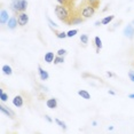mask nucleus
Here are the masks:
<instances>
[{
	"label": "nucleus",
	"instance_id": "obj_1",
	"mask_svg": "<svg viewBox=\"0 0 134 134\" xmlns=\"http://www.w3.org/2000/svg\"><path fill=\"white\" fill-rule=\"evenodd\" d=\"M55 14L57 16V19H59L60 21H62V22L64 23H68L70 22V13H69V9L68 7H66L65 5H57L55 7Z\"/></svg>",
	"mask_w": 134,
	"mask_h": 134
},
{
	"label": "nucleus",
	"instance_id": "obj_2",
	"mask_svg": "<svg viewBox=\"0 0 134 134\" xmlns=\"http://www.w3.org/2000/svg\"><path fill=\"white\" fill-rule=\"evenodd\" d=\"M10 7L13 12L15 13H21V12H25L28 7V1L26 0H12Z\"/></svg>",
	"mask_w": 134,
	"mask_h": 134
},
{
	"label": "nucleus",
	"instance_id": "obj_3",
	"mask_svg": "<svg viewBox=\"0 0 134 134\" xmlns=\"http://www.w3.org/2000/svg\"><path fill=\"white\" fill-rule=\"evenodd\" d=\"M95 14V7L92 5H86L83 7V9L80 12V15L84 17V19H90V17H92L93 15Z\"/></svg>",
	"mask_w": 134,
	"mask_h": 134
},
{
	"label": "nucleus",
	"instance_id": "obj_4",
	"mask_svg": "<svg viewBox=\"0 0 134 134\" xmlns=\"http://www.w3.org/2000/svg\"><path fill=\"white\" fill-rule=\"evenodd\" d=\"M17 21H19V25L20 26H24L26 25L29 22V16L26 13L24 12H21V13H17Z\"/></svg>",
	"mask_w": 134,
	"mask_h": 134
},
{
	"label": "nucleus",
	"instance_id": "obj_5",
	"mask_svg": "<svg viewBox=\"0 0 134 134\" xmlns=\"http://www.w3.org/2000/svg\"><path fill=\"white\" fill-rule=\"evenodd\" d=\"M0 111H1L4 115L7 116V117H9V118H14L15 117V112L13 110H10L8 107L4 105V104H0Z\"/></svg>",
	"mask_w": 134,
	"mask_h": 134
},
{
	"label": "nucleus",
	"instance_id": "obj_6",
	"mask_svg": "<svg viewBox=\"0 0 134 134\" xmlns=\"http://www.w3.org/2000/svg\"><path fill=\"white\" fill-rule=\"evenodd\" d=\"M124 36L127 37L129 39H133V37H134V26L132 25V24H129V25L124 29Z\"/></svg>",
	"mask_w": 134,
	"mask_h": 134
},
{
	"label": "nucleus",
	"instance_id": "obj_7",
	"mask_svg": "<svg viewBox=\"0 0 134 134\" xmlns=\"http://www.w3.org/2000/svg\"><path fill=\"white\" fill-rule=\"evenodd\" d=\"M9 14H8L7 10L5 9H1V12H0V23L1 24H6L8 22V20H9Z\"/></svg>",
	"mask_w": 134,
	"mask_h": 134
},
{
	"label": "nucleus",
	"instance_id": "obj_8",
	"mask_svg": "<svg viewBox=\"0 0 134 134\" xmlns=\"http://www.w3.org/2000/svg\"><path fill=\"white\" fill-rule=\"evenodd\" d=\"M17 24H19V21H17V17L12 16L10 19L8 20V22H7V28H8V29H10V30H14V29L17 26Z\"/></svg>",
	"mask_w": 134,
	"mask_h": 134
},
{
	"label": "nucleus",
	"instance_id": "obj_9",
	"mask_svg": "<svg viewBox=\"0 0 134 134\" xmlns=\"http://www.w3.org/2000/svg\"><path fill=\"white\" fill-rule=\"evenodd\" d=\"M38 74H39V77H40L41 80H47V79L49 78V75H48V72L46 71V70L42 69L40 65H38Z\"/></svg>",
	"mask_w": 134,
	"mask_h": 134
},
{
	"label": "nucleus",
	"instance_id": "obj_10",
	"mask_svg": "<svg viewBox=\"0 0 134 134\" xmlns=\"http://www.w3.org/2000/svg\"><path fill=\"white\" fill-rule=\"evenodd\" d=\"M23 103H24V100L21 95H16L13 99V104L16 107V108H21V107L23 105Z\"/></svg>",
	"mask_w": 134,
	"mask_h": 134
},
{
	"label": "nucleus",
	"instance_id": "obj_11",
	"mask_svg": "<svg viewBox=\"0 0 134 134\" xmlns=\"http://www.w3.org/2000/svg\"><path fill=\"white\" fill-rule=\"evenodd\" d=\"M46 105H47V108H49V109H55V108H57V100L54 99V97H52V99H48L47 101H46Z\"/></svg>",
	"mask_w": 134,
	"mask_h": 134
},
{
	"label": "nucleus",
	"instance_id": "obj_12",
	"mask_svg": "<svg viewBox=\"0 0 134 134\" xmlns=\"http://www.w3.org/2000/svg\"><path fill=\"white\" fill-rule=\"evenodd\" d=\"M54 59H55V56H54L53 52H48V53L45 54V62L46 63H53Z\"/></svg>",
	"mask_w": 134,
	"mask_h": 134
},
{
	"label": "nucleus",
	"instance_id": "obj_13",
	"mask_svg": "<svg viewBox=\"0 0 134 134\" xmlns=\"http://www.w3.org/2000/svg\"><path fill=\"white\" fill-rule=\"evenodd\" d=\"M94 45H95V47H96V52L99 53L100 49L102 48V40H101V38H100V37H95V38H94Z\"/></svg>",
	"mask_w": 134,
	"mask_h": 134
},
{
	"label": "nucleus",
	"instance_id": "obj_14",
	"mask_svg": "<svg viewBox=\"0 0 134 134\" xmlns=\"http://www.w3.org/2000/svg\"><path fill=\"white\" fill-rule=\"evenodd\" d=\"M78 95L79 96H81L83 99L85 100H90L91 99V94L87 92V91H84V90H79L78 91Z\"/></svg>",
	"mask_w": 134,
	"mask_h": 134
},
{
	"label": "nucleus",
	"instance_id": "obj_15",
	"mask_svg": "<svg viewBox=\"0 0 134 134\" xmlns=\"http://www.w3.org/2000/svg\"><path fill=\"white\" fill-rule=\"evenodd\" d=\"M1 70H2V72H4L5 75H7V76H12V75H13V70H12V68L8 64L2 65Z\"/></svg>",
	"mask_w": 134,
	"mask_h": 134
},
{
	"label": "nucleus",
	"instance_id": "obj_16",
	"mask_svg": "<svg viewBox=\"0 0 134 134\" xmlns=\"http://www.w3.org/2000/svg\"><path fill=\"white\" fill-rule=\"evenodd\" d=\"M75 19H72L71 21H70V23L69 24H79V23H81L84 21V17H81V15L80 16H74Z\"/></svg>",
	"mask_w": 134,
	"mask_h": 134
},
{
	"label": "nucleus",
	"instance_id": "obj_17",
	"mask_svg": "<svg viewBox=\"0 0 134 134\" xmlns=\"http://www.w3.org/2000/svg\"><path fill=\"white\" fill-rule=\"evenodd\" d=\"M115 19V16L114 15H110V16H105L104 19H102V21H101V23L103 24V25H107V24H109L111 22L112 20Z\"/></svg>",
	"mask_w": 134,
	"mask_h": 134
},
{
	"label": "nucleus",
	"instance_id": "obj_18",
	"mask_svg": "<svg viewBox=\"0 0 134 134\" xmlns=\"http://www.w3.org/2000/svg\"><path fill=\"white\" fill-rule=\"evenodd\" d=\"M64 62V56H55L54 59V64H61V63Z\"/></svg>",
	"mask_w": 134,
	"mask_h": 134
},
{
	"label": "nucleus",
	"instance_id": "obj_19",
	"mask_svg": "<svg viewBox=\"0 0 134 134\" xmlns=\"http://www.w3.org/2000/svg\"><path fill=\"white\" fill-rule=\"evenodd\" d=\"M0 99H1L2 102H6L8 100V94H6L2 90H0Z\"/></svg>",
	"mask_w": 134,
	"mask_h": 134
},
{
	"label": "nucleus",
	"instance_id": "obj_20",
	"mask_svg": "<svg viewBox=\"0 0 134 134\" xmlns=\"http://www.w3.org/2000/svg\"><path fill=\"white\" fill-rule=\"evenodd\" d=\"M55 35H56V37L59 38V39H64V38H68V35H66V32H57L55 31Z\"/></svg>",
	"mask_w": 134,
	"mask_h": 134
},
{
	"label": "nucleus",
	"instance_id": "obj_21",
	"mask_svg": "<svg viewBox=\"0 0 134 134\" xmlns=\"http://www.w3.org/2000/svg\"><path fill=\"white\" fill-rule=\"evenodd\" d=\"M80 42L83 45H87L88 44V36L87 35H81L80 36Z\"/></svg>",
	"mask_w": 134,
	"mask_h": 134
},
{
	"label": "nucleus",
	"instance_id": "obj_22",
	"mask_svg": "<svg viewBox=\"0 0 134 134\" xmlns=\"http://www.w3.org/2000/svg\"><path fill=\"white\" fill-rule=\"evenodd\" d=\"M77 33H78V30L74 29V30H70V31L66 32V35H68V38H72V37H75Z\"/></svg>",
	"mask_w": 134,
	"mask_h": 134
},
{
	"label": "nucleus",
	"instance_id": "obj_23",
	"mask_svg": "<svg viewBox=\"0 0 134 134\" xmlns=\"http://www.w3.org/2000/svg\"><path fill=\"white\" fill-rule=\"evenodd\" d=\"M55 123L59 125V126L62 127L63 130H65V129H66V125H65L64 121H62V120H60V119H57V118H56V119H55Z\"/></svg>",
	"mask_w": 134,
	"mask_h": 134
},
{
	"label": "nucleus",
	"instance_id": "obj_24",
	"mask_svg": "<svg viewBox=\"0 0 134 134\" xmlns=\"http://www.w3.org/2000/svg\"><path fill=\"white\" fill-rule=\"evenodd\" d=\"M87 1H88V4L94 6L95 8L97 7V5H99V0H87Z\"/></svg>",
	"mask_w": 134,
	"mask_h": 134
},
{
	"label": "nucleus",
	"instance_id": "obj_25",
	"mask_svg": "<svg viewBox=\"0 0 134 134\" xmlns=\"http://www.w3.org/2000/svg\"><path fill=\"white\" fill-rule=\"evenodd\" d=\"M65 54H66V49H64V48H63V49L61 48V49L57 51V55L59 56H64Z\"/></svg>",
	"mask_w": 134,
	"mask_h": 134
},
{
	"label": "nucleus",
	"instance_id": "obj_26",
	"mask_svg": "<svg viewBox=\"0 0 134 134\" xmlns=\"http://www.w3.org/2000/svg\"><path fill=\"white\" fill-rule=\"evenodd\" d=\"M47 21H48V23H49V24H51V26H52V28L56 29V28H57V26H59V25H57V24H56V23H54V22H53V21H52V20L49 19V17H47Z\"/></svg>",
	"mask_w": 134,
	"mask_h": 134
},
{
	"label": "nucleus",
	"instance_id": "obj_27",
	"mask_svg": "<svg viewBox=\"0 0 134 134\" xmlns=\"http://www.w3.org/2000/svg\"><path fill=\"white\" fill-rule=\"evenodd\" d=\"M129 78H130V80H132L134 83V71H130L129 72Z\"/></svg>",
	"mask_w": 134,
	"mask_h": 134
},
{
	"label": "nucleus",
	"instance_id": "obj_28",
	"mask_svg": "<svg viewBox=\"0 0 134 134\" xmlns=\"http://www.w3.org/2000/svg\"><path fill=\"white\" fill-rule=\"evenodd\" d=\"M45 119H46L47 121H48V123H52V121H53V119H52V118L49 117V116H48V115H46V116H45Z\"/></svg>",
	"mask_w": 134,
	"mask_h": 134
},
{
	"label": "nucleus",
	"instance_id": "obj_29",
	"mask_svg": "<svg viewBox=\"0 0 134 134\" xmlns=\"http://www.w3.org/2000/svg\"><path fill=\"white\" fill-rule=\"evenodd\" d=\"M57 2H59L60 5H65L66 6V0H57Z\"/></svg>",
	"mask_w": 134,
	"mask_h": 134
},
{
	"label": "nucleus",
	"instance_id": "obj_30",
	"mask_svg": "<svg viewBox=\"0 0 134 134\" xmlns=\"http://www.w3.org/2000/svg\"><path fill=\"white\" fill-rule=\"evenodd\" d=\"M100 24H102L101 22H100V21H96V22H95V25H96V26H99Z\"/></svg>",
	"mask_w": 134,
	"mask_h": 134
},
{
	"label": "nucleus",
	"instance_id": "obj_31",
	"mask_svg": "<svg viewBox=\"0 0 134 134\" xmlns=\"http://www.w3.org/2000/svg\"><path fill=\"white\" fill-rule=\"evenodd\" d=\"M129 97H130V99H134V94H130Z\"/></svg>",
	"mask_w": 134,
	"mask_h": 134
},
{
	"label": "nucleus",
	"instance_id": "obj_32",
	"mask_svg": "<svg viewBox=\"0 0 134 134\" xmlns=\"http://www.w3.org/2000/svg\"><path fill=\"white\" fill-rule=\"evenodd\" d=\"M107 75H108V76H109V77H112V76H114V75H112V74H111V72H107Z\"/></svg>",
	"mask_w": 134,
	"mask_h": 134
},
{
	"label": "nucleus",
	"instance_id": "obj_33",
	"mask_svg": "<svg viewBox=\"0 0 134 134\" xmlns=\"http://www.w3.org/2000/svg\"><path fill=\"white\" fill-rule=\"evenodd\" d=\"M109 94H111V95H115V92H114V91H109Z\"/></svg>",
	"mask_w": 134,
	"mask_h": 134
},
{
	"label": "nucleus",
	"instance_id": "obj_34",
	"mask_svg": "<svg viewBox=\"0 0 134 134\" xmlns=\"http://www.w3.org/2000/svg\"><path fill=\"white\" fill-rule=\"evenodd\" d=\"M92 124H93V126H96V125H97V123H96V121H93Z\"/></svg>",
	"mask_w": 134,
	"mask_h": 134
},
{
	"label": "nucleus",
	"instance_id": "obj_35",
	"mask_svg": "<svg viewBox=\"0 0 134 134\" xmlns=\"http://www.w3.org/2000/svg\"><path fill=\"white\" fill-rule=\"evenodd\" d=\"M133 24H134V21H133Z\"/></svg>",
	"mask_w": 134,
	"mask_h": 134
}]
</instances>
